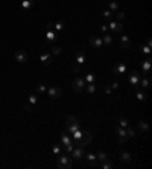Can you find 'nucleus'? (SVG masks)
Wrapping results in <instances>:
<instances>
[{
    "label": "nucleus",
    "mask_w": 152,
    "mask_h": 169,
    "mask_svg": "<svg viewBox=\"0 0 152 169\" xmlns=\"http://www.w3.org/2000/svg\"><path fill=\"white\" fill-rule=\"evenodd\" d=\"M73 134V145L75 146H87L90 145L91 142V136L87 131H81V130H76Z\"/></svg>",
    "instance_id": "1"
},
{
    "label": "nucleus",
    "mask_w": 152,
    "mask_h": 169,
    "mask_svg": "<svg viewBox=\"0 0 152 169\" xmlns=\"http://www.w3.org/2000/svg\"><path fill=\"white\" fill-rule=\"evenodd\" d=\"M61 142H62V146L65 148L67 152H72V151H73V148H75V146H73V140L70 139V136H69L67 132H62V134H61Z\"/></svg>",
    "instance_id": "2"
},
{
    "label": "nucleus",
    "mask_w": 152,
    "mask_h": 169,
    "mask_svg": "<svg viewBox=\"0 0 152 169\" xmlns=\"http://www.w3.org/2000/svg\"><path fill=\"white\" fill-rule=\"evenodd\" d=\"M65 127H67V130L72 134V132H75L76 130H79V122L76 120V117L69 116V117H67V122H65Z\"/></svg>",
    "instance_id": "3"
},
{
    "label": "nucleus",
    "mask_w": 152,
    "mask_h": 169,
    "mask_svg": "<svg viewBox=\"0 0 152 169\" xmlns=\"http://www.w3.org/2000/svg\"><path fill=\"white\" fill-rule=\"evenodd\" d=\"M57 166L61 169H69L72 168V158H69L67 155H61L57 162Z\"/></svg>",
    "instance_id": "4"
},
{
    "label": "nucleus",
    "mask_w": 152,
    "mask_h": 169,
    "mask_svg": "<svg viewBox=\"0 0 152 169\" xmlns=\"http://www.w3.org/2000/svg\"><path fill=\"white\" fill-rule=\"evenodd\" d=\"M47 94H49V98H50V99H58V98H61L62 90H61L58 85H52V87H49V89H47Z\"/></svg>",
    "instance_id": "5"
},
{
    "label": "nucleus",
    "mask_w": 152,
    "mask_h": 169,
    "mask_svg": "<svg viewBox=\"0 0 152 169\" xmlns=\"http://www.w3.org/2000/svg\"><path fill=\"white\" fill-rule=\"evenodd\" d=\"M85 85H87V82H85V79L84 78H81V76H78L75 78V81H73V89H75V92H82L84 89H85Z\"/></svg>",
    "instance_id": "6"
},
{
    "label": "nucleus",
    "mask_w": 152,
    "mask_h": 169,
    "mask_svg": "<svg viewBox=\"0 0 152 169\" xmlns=\"http://www.w3.org/2000/svg\"><path fill=\"white\" fill-rule=\"evenodd\" d=\"M85 155V151H84V146H76L72 151V158H75L76 162H81Z\"/></svg>",
    "instance_id": "7"
},
{
    "label": "nucleus",
    "mask_w": 152,
    "mask_h": 169,
    "mask_svg": "<svg viewBox=\"0 0 152 169\" xmlns=\"http://www.w3.org/2000/svg\"><path fill=\"white\" fill-rule=\"evenodd\" d=\"M113 70L117 76H123L126 72H128V66H126L125 63H117V64L113 67Z\"/></svg>",
    "instance_id": "8"
},
{
    "label": "nucleus",
    "mask_w": 152,
    "mask_h": 169,
    "mask_svg": "<svg viewBox=\"0 0 152 169\" xmlns=\"http://www.w3.org/2000/svg\"><path fill=\"white\" fill-rule=\"evenodd\" d=\"M90 44L96 47V49H102L103 47V41H102V37H97V35H93V37H90Z\"/></svg>",
    "instance_id": "9"
},
{
    "label": "nucleus",
    "mask_w": 152,
    "mask_h": 169,
    "mask_svg": "<svg viewBox=\"0 0 152 169\" xmlns=\"http://www.w3.org/2000/svg\"><path fill=\"white\" fill-rule=\"evenodd\" d=\"M108 29H111L113 34H119L123 31V24L120 21H111V23H108Z\"/></svg>",
    "instance_id": "10"
},
{
    "label": "nucleus",
    "mask_w": 152,
    "mask_h": 169,
    "mask_svg": "<svg viewBox=\"0 0 152 169\" xmlns=\"http://www.w3.org/2000/svg\"><path fill=\"white\" fill-rule=\"evenodd\" d=\"M117 136H119V142H120L122 145L126 143V140H128V134H126V130H125V128L117 127Z\"/></svg>",
    "instance_id": "11"
},
{
    "label": "nucleus",
    "mask_w": 152,
    "mask_h": 169,
    "mask_svg": "<svg viewBox=\"0 0 152 169\" xmlns=\"http://www.w3.org/2000/svg\"><path fill=\"white\" fill-rule=\"evenodd\" d=\"M14 56H15V61L20 63V64H23V63L27 61V52L26 50H17Z\"/></svg>",
    "instance_id": "12"
},
{
    "label": "nucleus",
    "mask_w": 152,
    "mask_h": 169,
    "mask_svg": "<svg viewBox=\"0 0 152 169\" xmlns=\"http://www.w3.org/2000/svg\"><path fill=\"white\" fill-rule=\"evenodd\" d=\"M140 78H141V75H140L137 70H133L131 75H129V82H131V85L138 87V81H140Z\"/></svg>",
    "instance_id": "13"
},
{
    "label": "nucleus",
    "mask_w": 152,
    "mask_h": 169,
    "mask_svg": "<svg viewBox=\"0 0 152 169\" xmlns=\"http://www.w3.org/2000/svg\"><path fill=\"white\" fill-rule=\"evenodd\" d=\"M151 67H152V59L151 58H146V59L141 63V70H143V73L148 75V73L151 72Z\"/></svg>",
    "instance_id": "14"
},
{
    "label": "nucleus",
    "mask_w": 152,
    "mask_h": 169,
    "mask_svg": "<svg viewBox=\"0 0 152 169\" xmlns=\"http://www.w3.org/2000/svg\"><path fill=\"white\" fill-rule=\"evenodd\" d=\"M138 84H140V87L141 89H149V85H151V78L148 75L141 76L140 78V81H138Z\"/></svg>",
    "instance_id": "15"
},
{
    "label": "nucleus",
    "mask_w": 152,
    "mask_h": 169,
    "mask_svg": "<svg viewBox=\"0 0 152 169\" xmlns=\"http://www.w3.org/2000/svg\"><path fill=\"white\" fill-rule=\"evenodd\" d=\"M55 40H57V34H55L52 29H47V31H46V41H47L49 44H52V43H55Z\"/></svg>",
    "instance_id": "16"
},
{
    "label": "nucleus",
    "mask_w": 152,
    "mask_h": 169,
    "mask_svg": "<svg viewBox=\"0 0 152 169\" xmlns=\"http://www.w3.org/2000/svg\"><path fill=\"white\" fill-rule=\"evenodd\" d=\"M84 157L87 158V162H88V166H96V160H97V157H96L93 152H87Z\"/></svg>",
    "instance_id": "17"
},
{
    "label": "nucleus",
    "mask_w": 152,
    "mask_h": 169,
    "mask_svg": "<svg viewBox=\"0 0 152 169\" xmlns=\"http://www.w3.org/2000/svg\"><path fill=\"white\" fill-rule=\"evenodd\" d=\"M120 160H122L123 163H131L133 155H131L128 151H122V152H120Z\"/></svg>",
    "instance_id": "18"
},
{
    "label": "nucleus",
    "mask_w": 152,
    "mask_h": 169,
    "mask_svg": "<svg viewBox=\"0 0 152 169\" xmlns=\"http://www.w3.org/2000/svg\"><path fill=\"white\" fill-rule=\"evenodd\" d=\"M120 44H122V47H125V49H128L129 46H131V41H129V37L128 35H120Z\"/></svg>",
    "instance_id": "19"
},
{
    "label": "nucleus",
    "mask_w": 152,
    "mask_h": 169,
    "mask_svg": "<svg viewBox=\"0 0 152 169\" xmlns=\"http://www.w3.org/2000/svg\"><path fill=\"white\" fill-rule=\"evenodd\" d=\"M40 59H41V63H43L44 66H50V63H52V56H50V54H41Z\"/></svg>",
    "instance_id": "20"
},
{
    "label": "nucleus",
    "mask_w": 152,
    "mask_h": 169,
    "mask_svg": "<svg viewBox=\"0 0 152 169\" xmlns=\"http://www.w3.org/2000/svg\"><path fill=\"white\" fill-rule=\"evenodd\" d=\"M34 6V0H21V8L24 11H29Z\"/></svg>",
    "instance_id": "21"
},
{
    "label": "nucleus",
    "mask_w": 152,
    "mask_h": 169,
    "mask_svg": "<svg viewBox=\"0 0 152 169\" xmlns=\"http://www.w3.org/2000/svg\"><path fill=\"white\" fill-rule=\"evenodd\" d=\"M85 63V55H84V52H78L76 54V64H84Z\"/></svg>",
    "instance_id": "22"
},
{
    "label": "nucleus",
    "mask_w": 152,
    "mask_h": 169,
    "mask_svg": "<svg viewBox=\"0 0 152 169\" xmlns=\"http://www.w3.org/2000/svg\"><path fill=\"white\" fill-rule=\"evenodd\" d=\"M117 127H122V128H126V127H129V122H128V119L126 117H119V125Z\"/></svg>",
    "instance_id": "23"
},
{
    "label": "nucleus",
    "mask_w": 152,
    "mask_h": 169,
    "mask_svg": "<svg viewBox=\"0 0 152 169\" xmlns=\"http://www.w3.org/2000/svg\"><path fill=\"white\" fill-rule=\"evenodd\" d=\"M138 128H140V130H141V131H148V130H149V125H148V122H146V120H140V122H138Z\"/></svg>",
    "instance_id": "24"
},
{
    "label": "nucleus",
    "mask_w": 152,
    "mask_h": 169,
    "mask_svg": "<svg viewBox=\"0 0 152 169\" xmlns=\"http://www.w3.org/2000/svg\"><path fill=\"white\" fill-rule=\"evenodd\" d=\"M52 28H55V31H58V32L62 31V29H64V21L59 20V21H57V23H52Z\"/></svg>",
    "instance_id": "25"
},
{
    "label": "nucleus",
    "mask_w": 152,
    "mask_h": 169,
    "mask_svg": "<svg viewBox=\"0 0 152 169\" xmlns=\"http://www.w3.org/2000/svg\"><path fill=\"white\" fill-rule=\"evenodd\" d=\"M110 11H113V12H117V11H119V2H116V0H111V2H110Z\"/></svg>",
    "instance_id": "26"
},
{
    "label": "nucleus",
    "mask_w": 152,
    "mask_h": 169,
    "mask_svg": "<svg viewBox=\"0 0 152 169\" xmlns=\"http://www.w3.org/2000/svg\"><path fill=\"white\" fill-rule=\"evenodd\" d=\"M96 157H97V160H99V162H107V160H108V155H107L105 152H102V151H100V152H97V155H96Z\"/></svg>",
    "instance_id": "27"
},
{
    "label": "nucleus",
    "mask_w": 152,
    "mask_h": 169,
    "mask_svg": "<svg viewBox=\"0 0 152 169\" xmlns=\"http://www.w3.org/2000/svg\"><path fill=\"white\" fill-rule=\"evenodd\" d=\"M102 41H103V44L110 46V44L113 43V37H111L110 34H107V35H103V38H102Z\"/></svg>",
    "instance_id": "28"
},
{
    "label": "nucleus",
    "mask_w": 152,
    "mask_h": 169,
    "mask_svg": "<svg viewBox=\"0 0 152 169\" xmlns=\"http://www.w3.org/2000/svg\"><path fill=\"white\" fill-rule=\"evenodd\" d=\"M61 52H62V49L59 46H52V49H50V54L52 55H59Z\"/></svg>",
    "instance_id": "29"
},
{
    "label": "nucleus",
    "mask_w": 152,
    "mask_h": 169,
    "mask_svg": "<svg viewBox=\"0 0 152 169\" xmlns=\"http://www.w3.org/2000/svg\"><path fill=\"white\" fill-rule=\"evenodd\" d=\"M102 15H103V19H107V20H111L113 19V11H110V9H107V11H103L102 12Z\"/></svg>",
    "instance_id": "30"
},
{
    "label": "nucleus",
    "mask_w": 152,
    "mask_h": 169,
    "mask_svg": "<svg viewBox=\"0 0 152 169\" xmlns=\"http://www.w3.org/2000/svg\"><path fill=\"white\" fill-rule=\"evenodd\" d=\"M125 130H126V134H128V139H129V137H135V136H137L135 130H133L131 127H126Z\"/></svg>",
    "instance_id": "31"
},
{
    "label": "nucleus",
    "mask_w": 152,
    "mask_h": 169,
    "mask_svg": "<svg viewBox=\"0 0 152 169\" xmlns=\"http://www.w3.org/2000/svg\"><path fill=\"white\" fill-rule=\"evenodd\" d=\"M85 89H87V92H88V93H95V92H96L95 82H91V84H87V85H85Z\"/></svg>",
    "instance_id": "32"
},
{
    "label": "nucleus",
    "mask_w": 152,
    "mask_h": 169,
    "mask_svg": "<svg viewBox=\"0 0 152 169\" xmlns=\"http://www.w3.org/2000/svg\"><path fill=\"white\" fill-rule=\"evenodd\" d=\"M85 82H87V84L95 82V75H93V73H87V76H85Z\"/></svg>",
    "instance_id": "33"
},
{
    "label": "nucleus",
    "mask_w": 152,
    "mask_h": 169,
    "mask_svg": "<svg viewBox=\"0 0 152 169\" xmlns=\"http://www.w3.org/2000/svg\"><path fill=\"white\" fill-rule=\"evenodd\" d=\"M37 102H38V96H35V94H31V96H29V104H31V105H35Z\"/></svg>",
    "instance_id": "34"
},
{
    "label": "nucleus",
    "mask_w": 152,
    "mask_h": 169,
    "mask_svg": "<svg viewBox=\"0 0 152 169\" xmlns=\"http://www.w3.org/2000/svg\"><path fill=\"white\" fill-rule=\"evenodd\" d=\"M137 99L138 101H146V93H143V92H137Z\"/></svg>",
    "instance_id": "35"
},
{
    "label": "nucleus",
    "mask_w": 152,
    "mask_h": 169,
    "mask_svg": "<svg viewBox=\"0 0 152 169\" xmlns=\"http://www.w3.org/2000/svg\"><path fill=\"white\" fill-rule=\"evenodd\" d=\"M37 90H38V93H44L47 89H46V85H44V84H38V85H37Z\"/></svg>",
    "instance_id": "36"
},
{
    "label": "nucleus",
    "mask_w": 152,
    "mask_h": 169,
    "mask_svg": "<svg viewBox=\"0 0 152 169\" xmlns=\"http://www.w3.org/2000/svg\"><path fill=\"white\" fill-rule=\"evenodd\" d=\"M141 54L149 55V54H151V47H149V46H141Z\"/></svg>",
    "instance_id": "37"
},
{
    "label": "nucleus",
    "mask_w": 152,
    "mask_h": 169,
    "mask_svg": "<svg viewBox=\"0 0 152 169\" xmlns=\"http://www.w3.org/2000/svg\"><path fill=\"white\" fill-rule=\"evenodd\" d=\"M102 168L103 169H111L113 168V163H110L108 160H107V162H102Z\"/></svg>",
    "instance_id": "38"
},
{
    "label": "nucleus",
    "mask_w": 152,
    "mask_h": 169,
    "mask_svg": "<svg viewBox=\"0 0 152 169\" xmlns=\"http://www.w3.org/2000/svg\"><path fill=\"white\" fill-rule=\"evenodd\" d=\"M52 151H53V154H55V155H59V154H61V146H59V145H55Z\"/></svg>",
    "instance_id": "39"
},
{
    "label": "nucleus",
    "mask_w": 152,
    "mask_h": 169,
    "mask_svg": "<svg viewBox=\"0 0 152 169\" xmlns=\"http://www.w3.org/2000/svg\"><path fill=\"white\" fill-rule=\"evenodd\" d=\"M116 17H117V20H123V19H125V14L117 11V12H116Z\"/></svg>",
    "instance_id": "40"
},
{
    "label": "nucleus",
    "mask_w": 152,
    "mask_h": 169,
    "mask_svg": "<svg viewBox=\"0 0 152 169\" xmlns=\"http://www.w3.org/2000/svg\"><path fill=\"white\" fill-rule=\"evenodd\" d=\"M103 90H105V93H107V94H111V92H113V89H111L110 85H105V89H103Z\"/></svg>",
    "instance_id": "41"
},
{
    "label": "nucleus",
    "mask_w": 152,
    "mask_h": 169,
    "mask_svg": "<svg viewBox=\"0 0 152 169\" xmlns=\"http://www.w3.org/2000/svg\"><path fill=\"white\" fill-rule=\"evenodd\" d=\"M100 31L107 32V31H108V24H102V26H100Z\"/></svg>",
    "instance_id": "42"
},
{
    "label": "nucleus",
    "mask_w": 152,
    "mask_h": 169,
    "mask_svg": "<svg viewBox=\"0 0 152 169\" xmlns=\"http://www.w3.org/2000/svg\"><path fill=\"white\" fill-rule=\"evenodd\" d=\"M110 87H111V89H117V87H119V82H117V81H114V82L111 84V85H110Z\"/></svg>",
    "instance_id": "43"
},
{
    "label": "nucleus",
    "mask_w": 152,
    "mask_h": 169,
    "mask_svg": "<svg viewBox=\"0 0 152 169\" xmlns=\"http://www.w3.org/2000/svg\"><path fill=\"white\" fill-rule=\"evenodd\" d=\"M24 110H26V111L29 113V111H32V108H31V105H26V107H24Z\"/></svg>",
    "instance_id": "44"
},
{
    "label": "nucleus",
    "mask_w": 152,
    "mask_h": 169,
    "mask_svg": "<svg viewBox=\"0 0 152 169\" xmlns=\"http://www.w3.org/2000/svg\"><path fill=\"white\" fill-rule=\"evenodd\" d=\"M73 70H75L76 73H78V72H79V64H78V66H73Z\"/></svg>",
    "instance_id": "45"
}]
</instances>
